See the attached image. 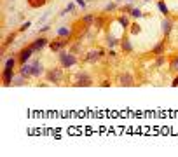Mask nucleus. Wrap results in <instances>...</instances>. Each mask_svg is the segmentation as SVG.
Returning <instances> with one entry per match:
<instances>
[{"instance_id": "nucleus-1", "label": "nucleus", "mask_w": 178, "mask_h": 157, "mask_svg": "<svg viewBox=\"0 0 178 157\" xmlns=\"http://www.w3.org/2000/svg\"><path fill=\"white\" fill-rule=\"evenodd\" d=\"M42 73V66H40V61H33V63H25L21 65V70H19V75L25 78L28 77H39Z\"/></svg>"}, {"instance_id": "nucleus-2", "label": "nucleus", "mask_w": 178, "mask_h": 157, "mask_svg": "<svg viewBox=\"0 0 178 157\" xmlns=\"http://www.w3.org/2000/svg\"><path fill=\"white\" fill-rule=\"evenodd\" d=\"M59 61H61V66L70 68V66H73V65L77 63V58H75V54H72V52H63V51H59Z\"/></svg>"}, {"instance_id": "nucleus-3", "label": "nucleus", "mask_w": 178, "mask_h": 157, "mask_svg": "<svg viewBox=\"0 0 178 157\" xmlns=\"http://www.w3.org/2000/svg\"><path fill=\"white\" fill-rule=\"evenodd\" d=\"M35 51L32 49V47H26V49H23L21 52H19V56H18V61H19V65H25L30 61V58H32V54H33Z\"/></svg>"}, {"instance_id": "nucleus-4", "label": "nucleus", "mask_w": 178, "mask_h": 157, "mask_svg": "<svg viewBox=\"0 0 178 157\" xmlns=\"http://www.w3.org/2000/svg\"><path fill=\"white\" fill-rule=\"evenodd\" d=\"M61 75H63V72L58 70V68H54V70H51L49 73H47V80H49V82H52V84H56V82H59V80H61Z\"/></svg>"}, {"instance_id": "nucleus-5", "label": "nucleus", "mask_w": 178, "mask_h": 157, "mask_svg": "<svg viewBox=\"0 0 178 157\" xmlns=\"http://www.w3.org/2000/svg\"><path fill=\"white\" fill-rule=\"evenodd\" d=\"M45 45H49V40H47V38H44V37H40V38H37V40L32 44L30 47H32L33 51H40V49H44Z\"/></svg>"}, {"instance_id": "nucleus-6", "label": "nucleus", "mask_w": 178, "mask_h": 157, "mask_svg": "<svg viewBox=\"0 0 178 157\" xmlns=\"http://www.w3.org/2000/svg\"><path fill=\"white\" fill-rule=\"evenodd\" d=\"M103 56V51L98 49V51H91V52H87L86 54V61H89V63H94L96 59H100Z\"/></svg>"}, {"instance_id": "nucleus-7", "label": "nucleus", "mask_w": 178, "mask_h": 157, "mask_svg": "<svg viewBox=\"0 0 178 157\" xmlns=\"http://www.w3.org/2000/svg\"><path fill=\"white\" fill-rule=\"evenodd\" d=\"M91 84V77L87 73H77V86H89Z\"/></svg>"}, {"instance_id": "nucleus-8", "label": "nucleus", "mask_w": 178, "mask_h": 157, "mask_svg": "<svg viewBox=\"0 0 178 157\" xmlns=\"http://www.w3.org/2000/svg\"><path fill=\"white\" fill-rule=\"evenodd\" d=\"M12 77H14L12 68H4V84H5V86H9V84L12 82Z\"/></svg>"}, {"instance_id": "nucleus-9", "label": "nucleus", "mask_w": 178, "mask_h": 157, "mask_svg": "<svg viewBox=\"0 0 178 157\" xmlns=\"http://www.w3.org/2000/svg\"><path fill=\"white\" fill-rule=\"evenodd\" d=\"M121 86H133V77L129 73H122L121 75Z\"/></svg>"}, {"instance_id": "nucleus-10", "label": "nucleus", "mask_w": 178, "mask_h": 157, "mask_svg": "<svg viewBox=\"0 0 178 157\" xmlns=\"http://www.w3.org/2000/svg\"><path fill=\"white\" fill-rule=\"evenodd\" d=\"M65 45V40H54V42L49 44L51 51H54V52H58V51H61V47Z\"/></svg>"}, {"instance_id": "nucleus-11", "label": "nucleus", "mask_w": 178, "mask_h": 157, "mask_svg": "<svg viewBox=\"0 0 178 157\" xmlns=\"http://www.w3.org/2000/svg\"><path fill=\"white\" fill-rule=\"evenodd\" d=\"M171 28H173V23H171L170 19H164L163 21V33L164 35H170Z\"/></svg>"}, {"instance_id": "nucleus-12", "label": "nucleus", "mask_w": 178, "mask_h": 157, "mask_svg": "<svg viewBox=\"0 0 178 157\" xmlns=\"http://www.w3.org/2000/svg\"><path fill=\"white\" fill-rule=\"evenodd\" d=\"M121 47H122V51H124V52H131V51H133V45H131V42H129L128 38H122Z\"/></svg>"}, {"instance_id": "nucleus-13", "label": "nucleus", "mask_w": 178, "mask_h": 157, "mask_svg": "<svg viewBox=\"0 0 178 157\" xmlns=\"http://www.w3.org/2000/svg\"><path fill=\"white\" fill-rule=\"evenodd\" d=\"M157 7H159V11H161L164 16H170V9L166 7V4H164L163 0H159V2H157Z\"/></svg>"}, {"instance_id": "nucleus-14", "label": "nucleus", "mask_w": 178, "mask_h": 157, "mask_svg": "<svg viewBox=\"0 0 178 157\" xmlns=\"http://www.w3.org/2000/svg\"><path fill=\"white\" fill-rule=\"evenodd\" d=\"M70 33H72V32L68 28H59V30H58V37H59V38H68Z\"/></svg>"}, {"instance_id": "nucleus-15", "label": "nucleus", "mask_w": 178, "mask_h": 157, "mask_svg": "<svg viewBox=\"0 0 178 157\" xmlns=\"http://www.w3.org/2000/svg\"><path fill=\"white\" fill-rule=\"evenodd\" d=\"M75 7H77V5H75L73 2H70V4L66 5V9H65V11H61V16H65L66 12H73V11H75Z\"/></svg>"}, {"instance_id": "nucleus-16", "label": "nucleus", "mask_w": 178, "mask_h": 157, "mask_svg": "<svg viewBox=\"0 0 178 157\" xmlns=\"http://www.w3.org/2000/svg\"><path fill=\"white\" fill-rule=\"evenodd\" d=\"M107 42H108V47H115V45L119 44V40H117V38H114L112 35H108L107 37Z\"/></svg>"}, {"instance_id": "nucleus-17", "label": "nucleus", "mask_w": 178, "mask_h": 157, "mask_svg": "<svg viewBox=\"0 0 178 157\" xmlns=\"http://www.w3.org/2000/svg\"><path fill=\"white\" fill-rule=\"evenodd\" d=\"M28 2H30V5H32V7H40V5L45 4V0H28Z\"/></svg>"}, {"instance_id": "nucleus-18", "label": "nucleus", "mask_w": 178, "mask_h": 157, "mask_svg": "<svg viewBox=\"0 0 178 157\" xmlns=\"http://www.w3.org/2000/svg\"><path fill=\"white\" fill-rule=\"evenodd\" d=\"M119 23L122 25V28H128V26H129V18H126V16H121V18H119Z\"/></svg>"}, {"instance_id": "nucleus-19", "label": "nucleus", "mask_w": 178, "mask_h": 157, "mask_svg": "<svg viewBox=\"0 0 178 157\" xmlns=\"http://www.w3.org/2000/svg\"><path fill=\"white\" fill-rule=\"evenodd\" d=\"M163 47H164V44H163V42H161V44H157L156 47L152 49V52H154V54H161V52H163Z\"/></svg>"}, {"instance_id": "nucleus-20", "label": "nucleus", "mask_w": 178, "mask_h": 157, "mask_svg": "<svg viewBox=\"0 0 178 157\" xmlns=\"http://www.w3.org/2000/svg\"><path fill=\"white\" fill-rule=\"evenodd\" d=\"M129 14L133 16V18H143V12L140 11V9H133V11H131Z\"/></svg>"}, {"instance_id": "nucleus-21", "label": "nucleus", "mask_w": 178, "mask_h": 157, "mask_svg": "<svg viewBox=\"0 0 178 157\" xmlns=\"http://www.w3.org/2000/svg\"><path fill=\"white\" fill-rule=\"evenodd\" d=\"M115 9H117V2H110V4H107L105 11H107V12H110V11H115Z\"/></svg>"}, {"instance_id": "nucleus-22", "label": "nucleus", "mask_w": 178, "mask_h": 157, "mask_svg": "<svg viewBox=\"0 0 178 157\" xmlns=\"http://www.w3.org/2000/svg\"><path fill=\"white\" fill-rule=\"evenodd\" d=\"M14 65H16V59L14 58H9L5 61V68H14Z\"/></svg>"}, {"instance_id": "nucleus-23", "label": "nucleus", "mask_w": 178, "mask_h": 157, "mask_svg": "<svg viewBox=\"0 0 178 157\" xmlns=\"http://www.w3.org/2000/svg\"><path fill=\"white\" fill-rule=\"evenodd\" d=\"M82 21H84L86 25H89V23L94 21V16L93 14H87V16H84V18H82Z\"/></svg>"}, {"instance_id": "nucleus-24", "label": "nucleus", "mask_w": 178, "mask_h": 157, "mask_svg": "<svg viewBox=\"0 0 178 157\" xmlns=\"http://www.w3.org/2000/svg\"><path fill=\"white\" fill-rule=\"evenodd\" d=\"M171 68H173V70H176V72H178V56L175 58L173 61H171Z\"/></svg>"}, {"instance_id": "nucleus-25", "label": "nucleus", "mask_w": 178, "mask_h": 157, "mask_svg": "<svg viewBox=\"0 0 178 157\" xmlns=\"http://www.w3.org/2000/svg\"><path fill=\"white\" fill-rule=\"evenodd\" d=\"M75 2L79 4V7H82V9H86V7H87V5H86V0H75Z\"/></svg>"}, {"instance_id": "nucleus-26", "label": "nucleus", "mask_w": 178, "mask_h": 157, "mask_svg": "<svg viewBox=\"0 0 178 157\" xmlns=\"http://www.w3.org/2000/svg\"><path fill=\"white\" fill-rule=\"evenodd\" d=\"M26 28H30V21L23 23V25H21V28H19V30H21V32H25V30H26Z\"/></svg>"}, {"instance_id": "nucleus-27", "label": "nucleus", "mask_w": 178, "mask_h": 157, "mask_svg": "<svg viewBox=\"0 0 178 157\" xmlns=\"http://www.w3.org/2000/svg\"><path fill=\"white\" fill-rule=\"evenodd\" d=\"M163 63H164V58H159V59H157V66H161Z\"/></svg>"}, {"instance_id": "nucleus-28", "label": "nucleus", "mask_w": 178, "mask_h": 157, "mask_svg": "<svg viewBox=\"0 0 178 157\" xmlns=\"http://www.w3.org/2000/svg\"><path fill=\"white\" fill-rule=\"evenodd\" d=\"M173 86H178V78H175V80H173Z\"/></svg>"}]
</instances>
